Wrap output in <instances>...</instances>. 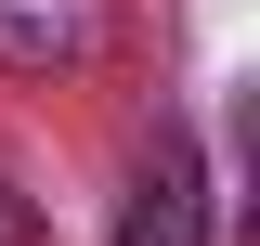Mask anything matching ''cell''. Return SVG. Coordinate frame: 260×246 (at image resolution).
<instances>
[{
	"label": "cell",
	"instance_id": "6da1fadb",
	"mask_svg": "<svg viewBox=\"0 0 260 246\" xmlns=\"http://www.w3.org/2000/svg\"><path fill=\"white\" fill-rule=\"evenodd\" d=\"M117 246H208V169H195L182 130L143 143V169H130V194H117Z\"/></svg>",
	"mask_w": 260,
	"mask_h": 246
},
{
	"label": "cell",
	"instance_id": "7a4b0ae2",
	"mask_svg": "<svg viewBox=\"0 0 260 246\" xmlns=\"http://www.w3.org/2000/svg\"><path fill=\"white\" fill-rule=\"evenodd\" d=\"M0 246H39V208H26L13 182H0Z\"/></svg>",
	"mask_w": 260,
	"mask_h": 246
}]
</instances>
